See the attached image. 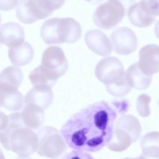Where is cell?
<instances>
[{
    "instance_id": "cell-1",
    "label": "cell",
    "mask_w": 159,
    "mask_h": 159,
    "mask_svg": "<svg viewBox=\"0 0 159 159\" xmlns=\"http://www.w3.org/2000/svg\"><path fill=\"white\" fill-rule=\"evenodd\" d=\"M117 112L108 102L89 105L71 116L61 128L67 145L75 150L96 152L112 139Z\"/></svg>"
},
{
    "instance_id": "cell-2",
    "label": "cell",
    "mask_w": 159,
    "mask_h": 159,
    "mask_svg": "<svg viewBox=\"0 0 159 159\" xmlns=\"http://www.w3.org/2000/svg\"><path fill=\"white\" fill-rule=\"evenodd\" d=\"M9 117V125L0 131V143L6 150L12 151L20 158H29L38 149V136L24 125L21 113H12Z\"/></svg>"
},
{
    "instance_id": "cell-3",
    "label": "cell",
    "mask_w": 159,
    "mask_h": 159,
    "mask_svg": "<svg viewBox=\"0 0 159 159\" xmlns=\"http://www.w3.org/2000/svg\"><path fill=\"white\" fill-rule=\"evenodd\" d=\"M80 23L73 18H51L42 26L41 36L47 44L74 43L81 37Z\"/></svg>"
},
{
    "instance_id": "cell-4",
    "label": "cell",
    "mask_w": 159,
    "mask_h": 159,
    "mask_svg": "<svg viewBox=\"0 0 159 159\" xmlns=\"http://www.w3.org/2000/svg\"><path fill=\"white\" fill-rule=\"evenodd\" d=\"M39 155L50 158H58L66 150V143L55 128L45 127L37 133Z\"/></svg>"
},
{
    "instance_id": "cell-5",
    "label": "cell",
    "mask_w": 159,
    "mask_h": 159,
    "mask_svg": "<svg viewBox=\"0 0 159 159\" xmlns=\"http://www.w3.org/2000/svg\"><path fill=\"white\" fill-rule=\"evenodd\" d=\"M126 9L118 0H108L97 8L94 14V22L98 28L109 30L123 20Z\"/></svg>"
},
{
    "instance_id": "cell-6",
    "label": "cell",
    "mask_w": 159,
    "mask_h": 159,
    "mask_svg": "<svg viewBox=\"0 0 159 159\" xmlns=\"http://www.w3.org/2000/svg\"><path fill=\"white\" fill-rule=\"evenodd\" d=\"M54 11L48 0H20L17 16L22 23L30 24L49 16Z\"/></svg>"
},
{
    "instance_id": "cell-7",
    "label": "cell",
    "mask_w": 159,
    "mask_h": 159,
    "mask_svg": "<svg viewBox=\"0 0 159 159\" xmlns=\"http://www.w3.org/2000/svg\"><path fill=\"white\" fill-rule=\"evenodd\" d=\"M41 65L59 79L64 75L68 69L67 59L59 47H49L44 51Z\"/></svg>"
},
{
    "instance_id": "cell-8",
    "label": "cell",
    "mask_w": 159,
    "mask_h": 159,
    "mask_svg": "<svg viewBox=\"0 0 159 159\" xmlns=\"http://www.w3.org/2000/svg\"><path fill=\"white\" fill-rule=\"evenodd\" d=\"M125 74L122 62L115 57H105L100 61L95 68L97 79L104 85L118 80Z\"/></svg>"
},
{
    "instance_id": "cell-9",
    "label": "cell",
    "mask_w": 159,
    "mask_h": 159,
    "mask_svg": "<svg viewBox=\"0 0 159 159\" xmlns=\"http://www.w3.org/2000/svg\"><path fill=\"white\" fill-rule=\"evenodd\" d=\"M111 41L114 51L121 55H128L137 50V37L128 27H118L111 34Z\"/></svg>"
},
{
    "instance_id": "cell-10",
    "label": "cell",
    "mask_w": 159,
    "mask_h": 159,
    "mask_svg": "<svg viewBox=\"0 0 159 159\" xmlns=\"http://www.w3.org/2000/svg\"><path fill=\"white\" fill-rule=\"evenodd\" d=\"M139 67L143 73L151 75L159 72V46L149 44L140 49Z\"/></svg>"
},
{
    "instance_id": "cell-11",
    "label": "cell",
    "mask_w": 159,
    "mask_h": 159,
    "mask_svg": "<svg viewBox=\"0 0 159 159\" xmlns=\"http://www.w3.org/2000/svg\"><path fill=\"white\" fill-rule=\"evenodd\" d=\"M85 43L90 50L100 56H107L112 53L113 47L108 36L101 30H93L85 34Z\"/></svg>"
},
{
    "instance_id": "cell-12",
    "label": "cell",
    "mask_w": 159,
    "mask_h": 159,
    "mask_svg": "<svg viewBox=\"0 0 159 159\" xmlns=\"http://www.w3.org/2000/svg\"><path fill=\"white\" fill-rule=\"evenodd\" d=\"M24 99L18 89L0 85V106L9 111L22 110Z\"/></svg>"
},
{
    "instance_id": "cell-13",
    "label": "cell",
    "mask_w": 159,
    "mask_h": 159,
    "mask_svg": "<svg viewBox=\"0 0 159 159\" xmlns=\"http://www.w3.org/2000/svg\"><path fill=\"white\" fill-rule=\"evenodd\" d=\"M0 42L9 48L24 42V30L16 23H5L0 27Z\"/></svg>"
},
{
    "instance_id": "cell-14",
    "label": "cell",
    "mask_w": 159,
    "mask_h": 159,
    "mask_svg": "<svg viewBox=\"0 0 159 159\" xmlns=\"http://www.w3.org/2000/svg\"><path fill=\"white\" fill-rule=\"evenodd\" d=\"M53 100V93L50 87L34 86L25 96V104H34L46 110Z\"/></svg>"
},
{
    "instance_id": "cell-15",
    "label": "cell",
    "mask_w": 159,
    "mask_h": 159,
    "mask_svg": "<svg viewBox=\"0 0 159 159\" xmlns=\"http://www.w3.org/2000/svg\"><path fill=\"white\" fill-rule=\"evenodd\" d=\"M9 58L14 66H24L28 65L34 57V49L27 42L9 48Z\"/></svg>"
},
{
    "instance_id": "cell-16",
    "label": "cell",
    "mask_w": 159,
    "mask_h": 159,
    "mask_svg": "<svg viewBox=\"0 0 159 159\" xmlns=\"http://www.w3.org/2000/svg\"><path fill=\"white\" fill-rule=\"evenodd\" d=\"M21 117L26 127L32 130H37L41 127L44 123V109L34 104H25L21 112Z\"/></svg>"
},
{
    "instance_id": "cell-17",
    "label": "cell",
    "mask_w": 159,
    "mask_h": 159,
    "mask_svg": "<svg viewBox=\"0 0 159 159\" xmlns=\"http://www.w3.org/2000/svg\"><path fill=\"white\" fill-rule=\"evenodd\" d=\"M128 17L130 23L137 27H147L155 21V16L148 13L140 2L134 3L129 8L128 10Z\"/></svg>"
},
{
    "instance_id": "cell-18",
    "label": "cell",
    "mask_w": 159,
    "mask_h": 159,
    "mask_svg": "<svg viewBox=\"0 0 159 159\" xmlns=\"http://www.w3.org/2000/svg\"><path fill=\"white\" fill-rule=\"evenodd\" d=\"M128 80L132 88L139 90L147 89L152 81V76L147 75L141 71L138 63L131 65L126 71Z\"/></svg>"
},
{
    "instance_id": "cell-19",
    "label": "cell",
    "mask_w": 159,
    "mask_h": 159,
    "mask_svg": "<svg viewBox=\"0 0 159 159\" xmlns=\"http://www.w3.org/2000/svg\"><path fill=\"white\" fill-rule=\"evenodd\" d=\"M29 79L34 86L52 88L59 78L51 74L41 65L30 73Z\"/></svg>"
},
{
    "instance_id": "cell-20",
    "label": "cell",
    "mask_w": 159,
    "mask_h": 159,
    "mask_svg": "<svg viewBox=\"0 0 159 159\" xmlns=\"http://www.w3.org/2000/svg\"><path fill=\"white\" fill-rule=\"evenodd\" d=\"M140 145L143 158H159V132L153 131L145 134Z\"/></svg>"
},
{
    "instance_id": "cell-21",
    "label": "cell",
    "mask_w": 159,
    "mask_h": 159,
    "mask_svg": "<svg viewBox=\"0 0 159 159\" xmlns=\"http://www.w3.org/2000/svg\"><path fill=\"white\" fill-rule=\"evenodd\" d=\"M115 127L122 129L126 133L130 135L132 142L137 141L141 134V126L140 122L138 119H137L132 115L122 116L115 122Z\"/></svg>"
},
{
    "instance_id": "cell-22",
    "label": "cell",
    "mask_w": 159,
    "mask_h": 159,
    "mask_svg": "<svg viewBox=\"0 0 159 159\" xmlns=\"http://www.w3.org/2000/svg\"><path fill=\"white\" fill-rule=\"evenodd\" d=\"M23 75L21 70L17 67L9 66L0 73V85L17 88L23 82Z\"/></svg>"
},
{
    "instance_id": "cell-23",
    "label": "cell",
    "mask_w": 159,
    "mask_h": 159,
    "mask_svg": "<svg viewBox=\"0 0 159 159\" xmlns=\"http://www.w3.org/2000/svg\"><path fill=\"white\" fill-rule=\"evenodd\" d=\"M108 92L112 96L116 97H123L131 91L132 86L129 84L128 80L126 73L125 72L124 75L120 78L118 80L112 82V83L105 85Z\"/></svg>"
},
{
    "instance_id": "cell-24",
    "label": "cell",
    "mask_w": 159,
    "mask_h": 159,
    "mask_svg": "<svg viewBox=\"0 0 159 159\" xmlns=\"http://www.w3.org/2000/svg\"><path fill=\"white\" fill-rule=\"evenodd\" d=\"M151 96L146 94H142L137 98V110L139 115L143 117H147L151 114L150 102Z\"/></svg>"
},
{
    "instance_id": "cell-25",
    "label": "cell",
    "mask_w": 159,
    "mask_h": 159,
    "mask_svg": "<svg viewBox=\"0 0 159 159\" xmlns=\"http://www.w3.org/2000/svg\"><path fill=\"white\" fill-rule=\"evenodd\" d=\"M140 2L148 13L159 16V0H140Z\"/></svg>"
},
{
    "instance_id": "cell-26",
    "label": "cell",
    "mask_w": 159,
    "mask_h": 159,
    "mask_svg": "<svg viewBox=\"0 0 159 159\" xmlns=\"http://www.w3.org/2000/svg\"><path fill=\"white\" fill-rule=\"evenodd\" d=\"M19 0H0V10L9 11L18 5Z\"/></svg>"
},
{
    "instance_id": "cell-27",
    "label": "cell",
    "mask_w": 159,
    "mask_h": 159,
    "mask_svg": "<svg viewBox=\"0 0 159 159\" xmlns=\"http://www.w3.org/2000/svg\"><path fill=\"white\" fill-rule=\"evenodd\" d=\"M64 158H92V156L83 151L76 150L74 152H70V155H65Z\"/></svg>"
},
{
    "instance_id": "cell-28",
    "label": "cell",
    "mask_w": 159,
    "mask_h": 159,
    "mask_svg": "<svg viewBox=\"0 0 159 159\" xmlns=\"http://www.w3.org/2000/svg\"><path fill=\"white\" fill-rule=\"evenodd\" d=\"M9 117L4 113L0 111V131L7 127L9 125Z\"/></svg>"
},
{
    "instance_id": "cell-29",
    "label": "cell",
    "mask_w": 159,
    "mask_h": 159,
    "mask_svg": "<svg viewBox=\"0 0 159 159\" xmlns=\"http://www.w3.org/2000/svg\"><path fill=\"white\" fill-rule=\"evenodd\" d=\"M48 1L51 3V5L54 8L55 10H56V9L62 7L65 0H48Z\"/></svg>"
},
{
    "instance_id": "cell-30",
    "label": "cell",
    "mask_w": 159,
    "mask_h": 159,
    "mask_svg": "<svg viewBox=\"0 0 159 159\" xmlns=\"http://www.w3.org/2000/svg\"><path fill=\"white\" fill-rule=\"evenodd\" d=\"M118 1L121 2L124 6L126 7V10H129V8L132 6V5L135 3V0H118Z\"/></svg>"
},
{
    "instance_id": "cell-31",
    "label": "cell",
    "mask_w": 159,
    "mask_h": 159,
    "mask_svg": "<svg viewBox=\"0 0 159 159\" xmlns=\"http://www.w3.org/2000/svg\"><path fill=\"white\" fill-rule=\"evenodd\" d=\"M154 33H155L156 37L159 39V20L157 21V23H156V25H155V28H154Z\"/></svg>"
},
{
    "instance_id": "cell-32",
    "label": "cell",
    "mask_w": 159,
    "mask_h": 159,
    "mask_svg": "<svg viewBox=\"0 0 159 159\" xmlns=\"http://www.w3.org/2000/svg\"><path fill=\"white\" fill-rule=\"evenodd\" d=\"M85 1L89 2L92 3V4H94V5H97V4H98V3L101 2L102 0H85Z\"/></svg>"
},
{
    "instance_id": "cell-33",
    "label": "cell",
    "mask_w": 159,
    "mask_h": 159,
    "mask_svg": "<svg viewBox=\"0 0 159 159\" xmlns=\"http://www.w3.org/2000/svg\"><path fill=\"white\" fill-rule=\"evenodd\" d=\"M0 158H4V155H3L2 152L1 150H0Z\"/></svg>"
},
{
    "instance_id": "cell-34",
    "label": "cell",
    "mask_w": 159,
    "mask_h": 159,
    "mask_svg": "<svg viewBox=\"0 0 159 159\" xmlns=\"http://www.w3.org/2000/svg\"><path fill=\"white\" fill-rule=\"evenodd\" d=\"M0 23H1V15H0Z\"/></svg>"
},
{
    "instance_id": "cell-35",
    "label": "cell",
    "mask_w": 159,
    "mask_h": 159,
    "mask_svg": "<svg viewBox=\"0 0 159 159\" xmlns=\"http://www.w3.org/2000/svg\"><path fill=\"white\" fill-rule=\"evenodd\" d=\"M0 47H1V42H0Z\"/></svg>"
},
{
    "instance_id": "cell-36",
    "label": "cell",
    "mask_w": 159,
    "mask_h": 159,
    "mask_svg": "<svg viewBox=\"0 0 159 159\" xmlns=\"http://www.w3.org/2000/svg\"><path fill=\"white\" fill-rule=\"evenodd\" d=\"M0 107H1V106H0Z\"/></svg>"
}]
</instances>
